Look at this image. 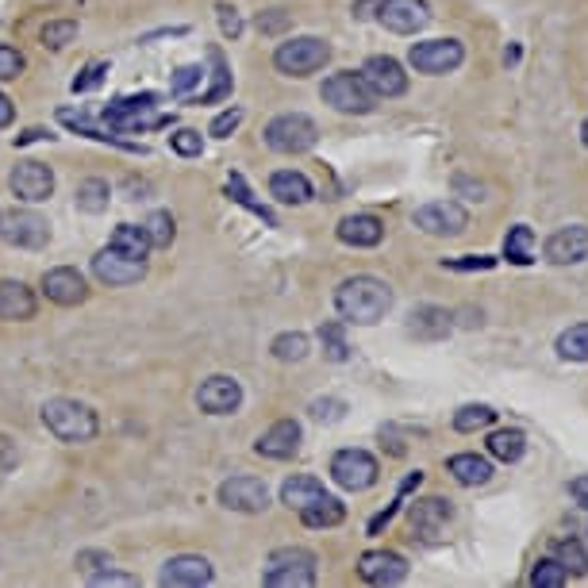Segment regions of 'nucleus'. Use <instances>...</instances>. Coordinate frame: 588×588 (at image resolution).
<instances>
[{
	"instance_id": "nucleus-58",
	"label": "nucleus",
	"mask_w": 588,
	"mask_h": 588,
	"mask_svg": "<svg viewBox=\"0 0 588 588\" xmlns=\"http://www.w3.org/2000/svg\"><path fill=\"white\" fill-rule=\"evenodd\" d=\"M12 120H16V108H12V100L0 93V127H8Z\"/></svg>"
},
{
	"instance_id": "nucleus-42",
	"label": "nucleus",
	"mask_w": 588,
	"mask_h": 588,
	"mask_svg": "<svg viewBox=\"0 0 588 588\" xmlns=\"http://www.w3.org/2000/svg\"><path fill=\"white\" fill-rule=\"evenodd\" d=\"M208 58H212V66H216V85H212L208 93H200V104H216V100H223L231 93V70H227V62H223V54L220 50H212Z\"/></svg>"
},
{
	"instance_id": "nucleus-27",
	"label": "nucleus",
	"mask_w": 588,
	"mask_h": 588,
	"mask_svg": "<svg viewBox=\"0 0 588 588\" xmlns=\"http://www.w3.org/2000/svg\"><path fill=\"white\" fill-rule=\"evenodd\" d=\"M300 519H304V527H312V531H323V527H339L346 519V508L343 500H335V496H319V500H312L308 508H300Z\"/></svg>"
},
{
	"instance_id": "nucleus-16",
	"label": "nucleus",
	"mask_w": 588,
	"mask_h": 588,
	"mask_svg": "<svg viewBox=\"0 0 588 588\" xmlns=\"http://www.w3.org/2000/svg\"><path fill=\"white\" fill-rule=\"evenodd\" d=\"M212 562L208 558H200V554H177V558H170L166 562V569H162V585L170 588H200V585H212Z\"/></svg>"
},
{
	"instance_id": "nucleus-53",
	"label": "nucleus",
	"mask_w": 588,
	"mask_h": 588,
	"mask_svg": "<svg viewBox=\"0 0 588 588\" xmlns=\"http://www.w3.org/2000/svg\"><path fill=\"white\" fill-rule=\"evenodd\" d=\"M16 462H20V450H16V442L8 439V435H0V473L16 469Z\"/></svg>"
},
{
	"instance_id": "nucleus-8",
	"label": "nucleus",
	"mask_w": 588,
	"mask_h": 588,
	"mask_svg": "<svg viewBox=\"0 0 588 588\" xmlns=\"http://www.w3.org/2000/svg\"><path fill=\"white\" fill-rule=\"evenodd\" d=\"M0 239L16 250H43L50 243V223L39 212L16 208V212L0 216Z\"/></svg>"
},
{
	"instance_id": "nucleus-51",
	"label": "nucleus",
	"mask_w": 588,
	"mask_h": 588,
	"mask_svg": "<svg viewBox=\"0 0 588 588\" xmlns=\"http://www.w3.org/2000/svg\"><path fill=\"white\" fill-rule=\"evenodd\" d=\"M446 270H492L496 266V258H485V254H477V258H450V262H442Z\"/></svg>"
},
{
	"instance_id": "nucleus-49",
	"label": "nucleus",
	"mask_w": 588,
	"mask_h": 588,
	"mask_svg": "<svg viewBox=\"0 0 588 588\" xmlns=\"http://www.w3.org/2000/svg\"><path fill=\"white\" fill-rule=\"evenodd\" d=\"M239 123H243V108H231V112H220V116L212 120V135H216V139H227V135H231V131H235Z\"/></svg>"
},
{
	"instance_id": "nucleus-36",
	"label": "nucleus",
	"mask_w": 588,
	"mask_h": 588,
	"mask_svg": "<svg viewBox=\"0 0 588 588\" xmlns=\"http://www.w3.org/2000/svg\"><path fill=\"white\" fill-rule=\"evenodd\" d=\"M227 196H231L235 204H243L246 212H254V216H258L262 223H270V227H277V216H273V212L266 208V204H258V200H254V193L246 189V181L239 177V173H231V177H227Z\"/></svg>"
},
{
	"instance_id": "nucleus-39",
	"label": "nucleus",
	"mask_w": 588,
	"mask_h": 588,
	"mask_svg": "<svg viewBox=\"0 0 588 588\" xmlns=\"http://www.w3.org/2000/svg\"><path fill=\"white\" fill-rule=\"evenodd\" d=\"M492 419H496V412H492L489 404H466V408H458V412H454V431L473 435V431L489 427Z\"/></svg>"
},
{
	"instance_id": "nucleus-10",
	"label": "nucleus",
	"mask_w": 588,
	"mask_h": 588,
	"mask_svg": "<svg viewBox=\"0 0 588 588\" xmlns=\"http://www.w3.org/2000/svg\"><path fill=\"white\" fill-rule=\"evenodd\" d=\"M93 277H97L100 285H108V289L135 285V281H143V277H147V262L127 258V254H120V250L104 246L97 258H93Z\"/></svg>"
},
{
	"instance_id": "nucleus-21",
	"label": "nucleus",
	"mask_w": 588,
	"mask_h": 588,
	"mask_svg": "<svg viewBox=\"0 0 588 588\" xmlns=\"http://www.w3.org/2000/svg\"><path fill=\"white\" fill-rule=\"evenodd\" d=\"M254 450H258L262 458H273V462L293 458L296 450H300V423H296V419H277L270 431L254 442Z\"/></svg>"
},
{
	"instance_id": "nucleus-48",
	"label": "nucleus",
	"mask_w": 588,
	"mask_h": 588,
	"mask_svg": "<svg viewBox=\"0 0 588 588\" xmlns=\"http://www.w3.org/2000/svg\"><path fill=\"white\" fill-rule=\"evenodd\" d=\"M112 558L104 554V550H85V554H77V569L85 573V577H97L100 569H108Z\"/></svg>"
},
{
	"instance_id": "nucleus-44",
	"label": "nucleus",
	"mask_w": 588,
	"mask_h": 588,
	"mask_svg": "<svg viewBox=\"0 0 588 588\" xmlns=\"http://www.w3.org/2000/svg\"><path fill=\"white\" fill-rule=\"evenodd\" d=\"M170 147L181 158H196V154H204V139H200V131H193V127H181L177 135H170Z\"/></svg>"
},
{
	"instance_id": "nucleus-22",
	"label": "nucleus",
	"mask_w": 588,
	"mask_h": 588,
	"mask_svg": "<svg viewBox=\"0 0 588 588\" xmlns=\"http://www.w3.org/2000/svg\"><path fill=\"white\" fill-rule=\"evenodd\" d=\"M35 293L27 289L24 281H12V277H4L0 281V319H8V323H24V319L35 316Z\"/></svg>"
},
{
	"instance_id": "nucleus-34",
	"label": "nucleus",
	"mask_w": 588,
	"mask_h": 588,
	"mask_svg": "<svg viewBox=\"0 0 588 588\" xmlns=\"http://www.w3.org/2000/svg\"><path fill=\"white\" fill-rule=\"evenodd\" d=\"M108 181H100V177H89V181H81L77 185V208L81 212H89V216H100L104 208H108Z\"/></svg>"
},
{
	"instance_id": "nucleus-35",
	"label": "nucleus",
	"mask_w": 588,
	"mask_h": 588,
	"mask_svg": "<svg viewBox=\"0 0 588 588\" xmlns=\"http://www.w3.org/2000/svg\"><path fill=\"white\" fill-rule=\"evenodd\" d=\"M319 343H323V354L331 362H346L350 358V346H346V319H331L319 327Z\"/></svg>"
},
{
	"instance_id": "nucleus-59",
	"label": "nucleus",
	"mask_w": 588,
	"mask_h": 588,
	"mask_svg": "<svg viewBox=\"0 0 588 588\" xmlns=\"http://www.w3.org/2000/svg\"><path fill=\"white\" fill-rule=\"evenodd\" d=\"M39 139H43V131H39V127H31V131H24L16 143H20V147H27V143H39Z\"/></svg>"
},
{
	"instance_id": "nucleus-38",
	"label": "nucleus",
	"mask_w": 588,
	"mask_h": 588,
	"mask_svg": "<svg viewBox=\"0 0 588 588\" xmlns=\"http://www.w3.org/2000/svg\"><path fill=\"white\" fill-rule=\"evenodd\" d=\"M273 358L277 362H304L308 358V335H300V331H285V335H277L273 339Z\"/></svg>"
},
{
	"instance_id": "nucleus-56",
	"label": "nucleus",
	"mask_w": 588,
	"mask_h": 588,
	"mask_svg": "<svg viewBox=\"0 0 588 588\" xmlns=\"http://www.w3.org/2000/svg\"><path fill=\"white\" fill-rule=\"evenodd\" d=\"M569 492H573V500L588 512V477H573V481H569Z\"/></svg>"
},
{
	"instance_id": "nucleus-26",
	"label": "nucleus",
	"mask_w": 588,
	"mask_h": 588,
	"mask_svg": "<svg viewBox=\"0 0 588 588\" xmlns=\"http://www.w3.org/2000/svg\"><path fill=\"white\" fill-rule=\"evenodd\" d=\"M446 469L454 473V481L458 485H466V489H477V485H489L492 477V462L489 458H481V454H454Z\"/></svg>"
},
{
	"instance_id": "nucleus-47",
	"label": "nucleus",
	"mask_w": 588,
	"mask_h": 588,
	"mask_svg": "<svg viewBox=\"0 0 588 588\" xmlns=\"http://www.w3.org/2000/svg\"><path fill=\"white\" fill-rule=\"evenodd\" d=\"M104 74H108L104 62H89V66L81 70V77H74V93H93L100 81H104Z\"/></svg>"
},
{
	"instance_id": "nucleus-1",
	"label": "nucleus",
	"mask_w": 588,
	"mask_h": 588,
	"mask_svg": "<svg viewBox=\"0 0 588 588\" xmlns=\"http://www.w3.org/2000/svg\"><path fill=\"white\" fill-rule=\"evenodd\" d=\"M335 308H339V316L346 323H377V319H385V312L392 308V289L385 281H377V277H346L343 285L335 289Z\"/></svg>"
},
{
	"instance_id": "nucleus-18",
	"label": "nucleus",
	"mask_w": 588,
	"mask_h": 588,
	"mask_svg": "<svg viewBox=\"0 0 588 588\" xmlns=\"http://www.w3.org/2000/svg\"><path fill=\"white\" fill-rule=\"evenodd\" d=\"M358 577L366 585H400L408 577V562L400 554H392V550H369L358 562Z\"/></svg>"
},
{
	"instance_id": "nucleus-30",
	"label": "nucleus",
	"mask_w": 588,
	"mask_h": 588,
	"mask_svg": "<svg viewBox=\"0 0 588 588\" xmlns=\"http://www.w3.org/2000/svg\"><path fill=\"white\" fill-rule=\"evenodd\" d=\"M504 258L515 262V266H531L535 262V231L527 223H515L504 239Z\"/></svg>"
},
{
	"instance_id": "nucleus-3",
	"label": "nucleus",
	"mask_w": 588,
	"mask_h": 588,
	"mask_svg": "<svg viewBox=\"0 0 588 588\" xmlns=\"http://www.w3.org/2000/svg\"><path fill=\"white\" fill-rule=\"evenodd\" d=\"M323 100L339 112H350V116H369L377 108V93L362 74L354 70H343V74H331L323 81Z\"/></svg>"
},
{
	"instance_id": "nucleus-5",
	"label": "nucleus",
	"mask_w": 588,
	"mask_h": 588,
	"mask_svg": "<svg viewBox=\"0 0 588 588\" xmlns=\"http://www.w3.org/2000/svg\"><path fill=\"white\" fill-rule=\"evenodd\" d=\"M270 588H312L316 585V554L312 550H273L266 569Z\"/></svg>"
},
{
	"instance_id": "nucleus-33",
	"label": "nucleus",
	"mask_w": 588,
	"mask_h": 588,
	"mask_svg": "<svg viewBox=\"0 0 588 588\" xmlns=\"http://www.w3.org/2000/svg\"><path fill=\"white\" fill-rule=\"evenodd\" d=\"M554 558L565 565L569 577H585L588 573V546L581 539H558L554 542Z\"/></svg>"
},
{
	"instance_id": "nucleus-52",
	"label": "nucleus",
	"mask_w": 588,
	"mask_h": 588,
	"mask_svg": "<svg viewBox=\"0 0 588 588\" xmlns=\"http://www.w3.org/2000/svg\"><path fill=\"white\" fill-rule=\"evenodd\" d=\"M220 27H223V35H231V39L243 35V20H239V12H235L231 4H220Z\"/></svg>"
},
{
	"instance_id": "nucleus-57",
	"label": "nucleus",
	"mask_w": 588,
	"mask_h": 588,
	"mask_svg": "<svg viewBox=\"0 0 588 588\" xmlns=\"http://www.w3.org/2000/svg\"><path fill=\"white\" fill-rule=\"evenodd\" d=\"M377 8H381V0H354V16H358V20L377 16Z\"/></svg>"
},
{
	"instance_id": "nucleus-28",
	"label": "nucleus",
	"mask_w": 588,
	"mask_h": 588,
	"mask_svg": "<svg viewBox=\"0 0 588 588\" xmlns=\"http://www.w3.org/2000/svg\"><path fill=\"white\" fill-rule=\"evenodd\" d=\"M108 246H112V250H120V254H127V258H139V262H147V254L154 250L147 227H135V223H120V227L112 231Z\"/></svg>"
},
{
	"instance_id": "nucleus-24",
	"label": "nucleus",
	"mask_w": 588,
	"mask_h": 588,
	"mask_svg": "<svg viewBox=\"0 0 588 588\" xmlns=\"http://www.w3.org/2000/svg\"><path fill=\"white\" fill-rule=\"evenodd\" d=\"M381 239H385V223L377 220V216H346L339 223V243L346 246L366 250V246H377Z\"/></svg>"
},
{
	"instance_id": "nucleus-40",
	"label": "nucleus",
	"mask_w": 588,
	"mask_h": 588,
	"mask_svg": "<svg viewBox=\"0 0 588 588\" xmlns=\"http://www.w3.org/2000/svg\"><path fill=\"white\" fill-rule=\"evenodd\" d=\"M569 581V573H565V565L558 558H542L535 569H531V585L535 588H562Z\"/></svg>"
},
{
	"instance_id": "nucleus-15",
	"label": "nucleus",
	"mask_w": 588,
	"mask_h": 588,
	"mask_svg": "<svg viewBox=\"0 0 588 588\" xmlns=\"http://www.w3.org/2000/svg\"><path fill=\"white\" fill-rule=\"evenodd\" d=\"M362 77L373 85L377 97H404L408 93V74H404V66L396 58H389V54H373L366 66H362Z\"/></svg>"
},
{
	"instance_id": "nucleus-7",
	"label": "nucleus",
	"mask_w": 588,
	"mask_h": 588,
	"mask_svg": "<svg viewBox=\"0 0 588 588\" xmlns=\"http://www.w3.org/2000/svg\"><path fill=\"white\" fill-rule=\"evenodd\" d=\"M331 477H335V485H343V489L366 492V489L377 485L381 466H377V458H373L369 450L350 446V450H339V454L331 458Z\"/></svg>"
},
{
	"instance_id": "nucleus-4",
	"label": "nucleus",
	"mask_w": 588,
	"mask_h": 588,
	"mask_svg": "<svg viewBox=\"0 0 588 588\" xmlns=\"http://www.w3.org/2000/svg\"><path fill=\"white\" fill-rule=\"evenodd\" d=\"M327 58H331V47L316 35H300V39H289V43H281L273 50V66L289 77L316 74V70L327 66Z\"/></svg>"
},
{
	"instance_id": "nucleus-13",
	"label": "nucleus",
	"mask_w": 588,
	"mask_h": 588,
	"mask_svg": "<svg viewBox=\"0 0 588 588\" xmlns=\"http://www.w3.org/2000/svg\"><path fill=\"white\" fill-rule=\"evenodd\" d=\"M196 404H200V412H208V416H231V412H239V404H243V385H239L235 377H227V373H216V377H208V381L196 389Z\"/></svg>"
},
{
	"instance_id": "nucleus-32",
	"label": "nucleus",
	"mask_w": 588,
	"mask_h": 588,
	"mask_svg": "<svg viewBox=\"0 0 588 588\" xmlns=\"http://www.w3.org/2000/svg\"><path fill=\"white\" fill-rule=\"evenodd\" d=\"M523 450H527V439L515 427H504V431H492L489 435V454L496 462H519Z\"/></svg>"
},
{
	"instance_id": "nucleus-61",
	"label": "nucleus",
	"mask_w": 588,
	"mask_h": 588,
	"mask_svg": "<svg viewBox=\"0 0 588 588\" xmlns=\"http://www.w3.org/2000/svg\"><path fill=\"white\" fill-rule=\"evenodd\" d=\"M585 546H588V539H585Z\"/></svg>"
},
{
	"instance_id": "nucleus-54",
	"label": "nucleus",
	"mask_w": 588,
	"mask_h": 588,
	"mask_svg": "<svg viewBox=\"0 0 588 588\" xmlns=\"http://www.w3.org/2000/svg\"><path fill=\"white\" fill-rule=\"evenodd\" d=\"M93 585H139L131 573H116V569H100L97 577H89Z\"/></svg>"
},
{
	"instance_id": "nucleus-43",
	"label": "nucleus",
	"mask_w": 588,
	"mask_h": 588,
	"mask_svg": "<svg viewBox=\"0 0 588 588\" xmlns=\"http://www.w3.org/2000/svg\"><path fill=\"white\" fill-rule=\"evenodd\" d=\"M147 235H150V243L166 250V246L173 243V235H177V223H173L170 212H154L147 220Z\"/></svg>"
},
{
	"instance_id": "nucleus-6",
	"label": "nucleus",
	"mask_w": 588,
	"mask_h": 588,
	"mask_svg": "<svg viewBox=\"0 0 588 588\" xmlns=\"http://www.w3.org/2000/svg\"><path fill=\"white\" fill-rule=\"evenodd\" d=\"M316 139L319 127L300 112H285L266 127V147L277 150V154H304V150L316 147Z\"/></svg>"
},
{
	"instance_id": "nucleus-45",
	"label": "nucleus",
	"mask_w": 588,
	"mask_h": 588,
	"mask_svg": "<svg viewBox=\"0 0 588 588\" xmlns=\"http://www.w3.org/2000/svg\"><path fill=\"white\" fill-rule=\"evenodd\" d=\"M20 74H24V54L0 43V81H16Z\"/></svg>"
},
{
	"instance_id": "nucleus-17",
	"label": "nucleus",
	"mask_w": 588,
	"mask_h": 588,
	"mask_svg": "<svg viewBox=\"0 0 588 588\" xmlns=\"http://www.w3.org/2000/svg\"><path fill=\"white\" fill-rule=\"evenodd\" d=\"M8 185H12V193L20 196V200L39 204V200H47L54 193V170L43 166V162H20L12 170V177H8Z\"/></svg>"
},
{
	"instance_id": "nucleus-19",
	"label": "nucleus",
	"mask_w": 588,
	"mask_h": 588,
	"mask_svg": "<svg viewBox=\"0 0 588 588\" xmlns=\"http://www.w3.org/2000/svg\"><path fill=\"white\" fill-rule=\"evenodd\" d=\"M546 258L554 266H577L588 258V227L573 223V227H562L546 239Z\"/></svg>"
},
{
	"instance_id": "nucleus-20",
	"label": "nucleus",
	"mask_w": 588,
	"mask_h": 588,
	"mask_svg": "<svg viewBox=\"0 0 588 588\" xmlns=\"http://www.w3.org/2000/svg\"><path fill=\"white\" fill-rule=\"evenodd\" d=\"M43 293H47V300L62 304V308H77V304H85L89 285H85V277L77 270L58 266V270H47V277H43Z\"/></svg>"
},
{
	"instance_id": "nucleus-50",
	"label": "nucleus",
	"mask_w": 588,
	"mask_h": 588,
	"mask_svg": "<svg viewBox=\"0 0 588 588\" xmlns=\"http://www.w3.org/2000/svg\"><path fill=\"white\" fill-rule=\"evenodd\" d=\"M346 404L343 400H316L312 404V416L319 419V423H335V419H343Z\"/></svg>"
},
{
	"instance_id": "nucleus-60",
	"label": "nucleus",
	"mask_w": 588,
	"mask_h": 588,
	"mask_svg": "<svg viewBox=\"0 0 588 588\" xmlns=\"http://www.w3.org/2000/svg\"><path fill=\"white\" fill-rule=\"evenodd\" d=\"M581 139H585V147H588V120H585V127H581Z\"/></svg>"
},
{
	"instance_id": "nucleus-11",
	"label": "nucleus",
	"mask_w": 588,
	"mask_h": 588,
	"mask_svg": "<svg viewBox=\"0 0 588 588\" xmlns=\"http://www.w3.org/2000/svg\"><path fill=\"white\" fill-rule=\"evenodd\" d=\"M416 227L427 235H462L469 227V212L458 200H431L416 208Z\"/></svg>"
},
{
	"instance_id": "nucleus-37",
	"label": "nucleus",
	"mask_w": 588,
	"mask_h": 588,
	"mask_svg": "<svg viewBox=\"0 0 588 588\" xmlns=\"http://www.w3.org/2000/svg\"><path fill=\"white\" fill-rule=\"evenodd\" d=\"M558 354L565 362H588V323H573L558 335Z\"/></svg>"
},
{
	"instance_id": "nucleus-25",
	"label": "nucleus",
	"mask_w": 588,
	"mask_h": 588,
	"mask_svg": "<svg viewBox=\"0 0 588 588\" xmlns=\"http://www.w3.org/2000/svg\"><path fill=\"white\" fill-rule=\"evenodd\" d=\"M270 196L281 204H308L312 200V181L296 170H277L270 177Z\"/></svg>"
},
{
	"instance_id": "nucleus-29",
	"label": "nucleus",
	"mask_w": 588,
	"mask_h": 588,
	"mask_svg": "<svg viewBox=\"0 0 588 588\" xmlns=\"http://www.w3.org/2000/svg\"><path fill=\"white\" fill-rule=\"evenodd\" d=\"M408 331H412L416 339H446V335H450V316H446V308L423 304V308H416V312H412Z\"/></svg>"
},
{
	"instance_id": "nucleus-14",
	"label": "nucleus",
	"mask_w": 588,
	"mask_h": 588,
	"mask_svg": "<svg viewBox=\"0 0 588 588\" xmlns=\"http://www.w3.org/2000/svg\"><path fill=\"white\" fill-rule=\"evenodd\" d=\"M377 20L396 35H416L431 20V8H427V0H381Z\"/></svg>"
},
{
	"instance_id": "nucleus-9",
	"label": "nucleus",
	"mask_w": 588,
	"mask_h": 588,
	"mask_svg": "<svg viewBox=\"0 0 588 588\" xmlns=\"http://www.w3.org/2000/svg\"><path fill=\"white\" fill-rule=\"evenodd\" d=\"M408 62L416 66L419 74H454L466 62V47L458 39H427V43L412 47Z\"/></svg>"
},
{
	"instance_id": "nucleus-2",
	"label": "nucleus",
	"mask_w": 588,
	"mask_h": 588,
	"mask_svg": "<svg viewBox=\"0 0 588 588\" xmlns=\"http://www.w3.org/2000/svg\"><path fill=\"white\" fill-rule=\"evenodd\" d=\"M43 427H47L58 442H70V446H77V442L97 439L100 419L89 404H77V400L58 396V400H47V404H43Z\"/></svg>"
},
{
	"instance_id": "nucleus-41",
	"label": "nucleus",
	"mask_w": 588,
	"mask_h": 588,
	"mask_svg": "<svg viewBox=\"0 0 588 588\" xmlns=\"http://www.w3.org/2000/svg\"><path fill=\"white\" fill-rule=\"evenodd\" d=\"M39 39H43V47L62 50L66 43H74L77 39V24L74 20H50V24L39 31Z\"/></svg>"
},
{
	"instance_id": "nucleus-31",
	"label": "nucleus",
	"mask_w": 588,
	"mask_h": 588,
	"mask_svg": "<svg viewBox=\"0 0 588 588\" xmlns=\"http://www.w3.org/2000/svg\"><path fill=\"white\" fill-rule=\"evenodd\" d=\"M319 496H323V481L308 477V473H304V477H289V481L281 485V500H285L289 508H296V512L308 508V504L319 500Z\"/></svg>"
},
{
	"instance_id": "nucleus-12",
	"label": "nucleus",
	"mask_w": 588,
	"mask_h": 588,
	"mask_svg": "<svg viewBox=\"0 0 588 588\" xmlns=\"http://www.w3.org/2000/svg\"><path fill=\"white\" fill-rule=\"evenodd\" d=\"M220 504L223 508H231V512H266L270 508V489L258 481V477H227L220 485Z\"/></svg>"
},
{
	"instance_id": "nucleus-55",
	"label": "nucleus",
	"mask_w": 588,
	"mask_h": 588,
	"mask_svg": "<svg viewBox=\"0 0 588 588\" xmlns=\"http://www.w3.org/2000/svg\"><path fill=\"white\" fill-rule=\"evenodd\" d=\"M285 24H289V12H262V16H258V31H266V35L281 31Z\"/></svg>"
},
{
	"instance_id": "nucleus-23",
	"label": "nucleus",
	"mask_w": 588,
	"mask_h": 588,
	"mask_svg": "<svg viewBox=\"0 0 588 588\" xmlns=\"http://www.w3.org/2000/svg\"><path fill=\"white\" fill-rule=\"evenodd\" d=\"M446 523H450V500H442V496L416 500V508H412V527H416L419 539H435Z\"/></svg>"
},
{
	"instance_id": "nucleus-46",
	"label": "nucleus",
	"mask_w": 588,
	"mask_h": 588,
	"mask_svg": "<svg viewBox=\"0 0 588 588\" xmlns=\"http://www.w3.org/2000/svg\"><path fill=\"white\" fill-rule=\"evenodd\" d=\"M200 77H204V70H200V66H181V70L173 74V85H170V89L177 93V97H189L196 85H200Z\"/></svg>"
}]
</instances>
